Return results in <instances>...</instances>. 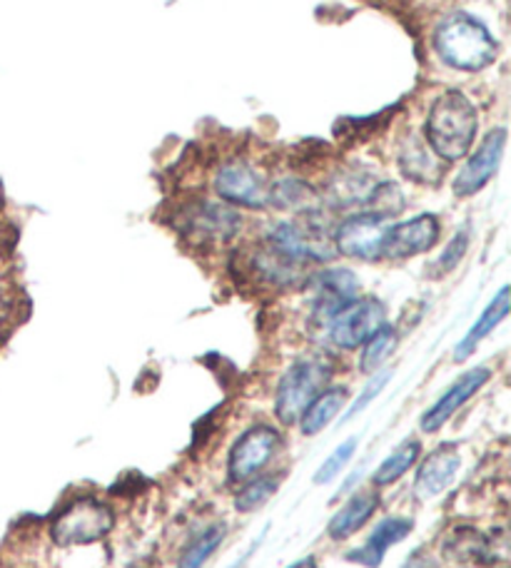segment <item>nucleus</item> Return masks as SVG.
I'll list each match as a JSON object with an SVG mask.
<instances>
[{
  "label": "nucleus",
  "instance_id": "f257e3e1",
  "mask_svg": "<svg viewBox=\"0 0 511 568\" xmlns=\"http://www.w3.org/2000/svg\"><path fill=\"white\" fill-rule=\"evenodd\" d=\"M477 138V108L464 93L459 90H447V93L434 100L432 110L427 118V145L432 148L434 155L442 162H454L467 158Z\"/></svg>",
  "mask_w": 511,
  "mask_h": 568
},
{
  "label": "nucleus",
  "instance_id": "f03ea898",
  "mask_svg": "<svg viewBox=\"0 0 511 568\" xmlns=\"http://www.w3.org/2000/svg\"><path fill=\"white\" fill-rule=\"evenodd\" d=\"M434 48L447 65L467 73L489 68L497 60V40L489 28L472 16H447L434 30Z\"/></svg>",
  "mask_w": 511,
  "mask_h": 568
},
{
  "label": "nucleus",
  "instance_id": "7ed1b4c3",
  "mask_svg": "<svg viewBox=\"0 0 511 568\" xmlns=\"http://www.w3.org/2000/svg\"><path fill=\"white\" fill-rule=\"evenodd\" d=\"M332 364L322 357H304L294 362L284 372V377L278 387V399H274V414L282 424L300 422L310 402L322 394L330 384Z\"/></svg>",
  "mask_w": 511,
  "mask_h": 568
},
{
  "label": "nucleus",
  "instance_id": "20e7f679",
  "mask_svg": "<svg viewBox=\"0 0 511 568\" xmlns=\"http://www.w3.org/2000/svg\"><path fill=\"white\" fill-rule=\"evenodd\" d=\"M112 524H116V516L106 504L93 499V496H83L56 516L50 524V536L58 546L93 544L110 534Z\"/></svg>",
  "mask_w": 511,
  "mask_h": 568
},
{
  "label": "nucleus",
  "instance_id": "39448f33",
  "mask_svg": "<svg viewBox=\"0 0 511 568\" xmlns=\"http://www.w3.org/2000/svg\"><path fill=\"white\" fill-rule=\"evenodd\" d=\"M384 320L387 310L380 300L357 297L330 320V342L337 349L362 347L377 329L384 327Z\"/></svg>",
  "mask_w": 511,
  "mask_h": 568
},
{
  "label": "nucleus",
  "instance_id": "423d86ee",
  "mask_svg": "<svg viewBox=\"0 0 511 568\" xmlns=\"http://www.w3.org/2000/svg\"><path fill=\"white\" fill-rule=\"evenodd\" d=\"M214 192L228 202V205L262 210L270 205V185L262 172L254 170L250 162L230 160L214 175Z\"/></svg>",
  "mask_w": 511,
  "mask_h": 568
},
{
  "label": "nucleus",
  "instance_id": "0eeeda50",
  "mask_svg": "<svg viewBox=\"0 0 511 568\" xmlns=\"http://www.w3.org/2000/svg\"><path fill=\"white\" fill-rule=\"evenodd\" d=\"M280 449V434L272 426H252L234 442L228 462L230 481L242 484L258 476Z\"/></svg>",
  "mask_w": 511,
  "mask_h": 568
},
{
  "label": "nucleus",
  "instance_id": "6e6552de",
  "mask_svg": "<svg viewBox=\"0 0 511 568\" xmlns=\"http://www.w3.org/2000/svg\"><path fill=\"white\" fill-rule=\"evenodd\" d=\"M242 220L230 205L198 200L182 210V232L198 242H228L238 235Z\"/></svg>",
  "mask_w": 511,
  "mask_h": 568
},
{
  "label": "nucleus",
  "instance_id": "1a4fd4ad",
  "mask_svg": "<svg viewBox=\"0 0 511 568\" xmlns=\"http://www.w3.org/2000/svg\"><path fill=\"white\" fill-rule=\"evenodd\" d=\"M387 235V220H380L362 212V215L347 217L340 227L334 230V250L344 257L374 262L382 257V242Z\"/></svg>",
  "mask_w": 511,
  "mask_h": 568
},
{
  "label": "nucleus",
  "instance_id": "9d476101",
  "mask_svg": "<svg viewBox=\"0 0 511 568\" xmlns=\"http://www.w3.org/2000/svg\"><path fill=\"white\" fill-rule=\"evenodd\" d=\"M504 148H507V130L497 128L489 133L482 145H479L472 158L464 162V168L459 170V175L454 178V195L457 197H472L482 190L489 180L497 175L499 165H502L504 158Z\"/></svg>",
  "mask_w": 511,
  "mask_h": 568
},
{
  "label": "nucleus",
  "instance_id": "9b49d317",
  "mask_svg": "<svg viewBox=\"0 0 511 568\" xmlns=\"http://www.w3.org/2000/svg\"><path fill=\"white\" fill-rule=\"evenodd\" d=\"M439 240V220L434 215H419L414 220L387 227L382 242V257L407 260L432 250Z\"/></svg>",
  "mask_w": 511,
  "mask_h": 568
},
{
  "label": "nucleus",
  "instance_id": "f8f14e48",
  "mask_svg": "<svg viewBox=\"0 0 511 568\" xmlns=\"http://www.w3.org/2000/svg\"><path fill=\"white\" fill-rule=\"evenodd\" d=\"M312 310L317 320L330 322L347 304L357 300L360 282L350 270H327L312 277Z\"/></svg>",
  "mask_w": 511,
  "mask_h": 568
},
{
  "label": "nucleus",
  "instance_id": "ddd939ff",
  "mask_svg": "<svg viewBox=\"0 0 511 568\" xmlns=\"http://www.w3.org/2000/svg\"><path fill=\"white\" fill-rule=\"evenodd\" d=\"M492 379V369L489 367H477V369H469L464 372L462 377H459L452 387H449L442 397H439L432 407H429L424 412L422 417V432L432 434L437 429H442V426L454 417V414L459 412V407L467 399H472L474 394L484 387V384Z\"/></svg>",
  "mask_w": 511,
  "mask_h": 568
},
{
  "label": "nucleus",
  "instance_id": "4468645a",
  "mask_svg": "<svg viewBox=\"0 0 511 568\" xmlns=\"http://www.w3.org/2000/svg\"><path fill=\"white\" fill-rule=\"evenodd\" d=\"M459 466H462V459H459V452L454 446H439L434 454L427 456L422 469H419L417 481H414V494L419 499H434V496L449 489V484L454 481Z\"/></svg>",
  "mask_w": 511,
  "mask_h": 568
},
{
  "label": "nucleus",
  "instance_id": "2eb2a0df",
  "mask_svg": "<svg viewBox=\"0 0 511 568\" xmlns=\"http://www.w3.org/2000/svg\"><path fill=\"white\" fill-rule=\"evenodd\" d=\"M412 521L409 519H400V516H392V519H384L382 524H377V529L372 531L370 539H367V546L357 549L352 554H347V559L354 564H362L367 568H377L382 564L387 549L392 544H400L402 539H407L412 534Z\"/></svg>",
  "mask_w": 511,
  "mask_h": 568
},
{
  "label": "nucleus",
  "instance_id": "dca6fc26",
  "mask_svg": "<svg viewBox=\"0 0 511 568\" xmlns=\"http://www.w3.org/2000/svg\"><path fill=\"white\" fill-rule=\"evenodd\" d=\"M270 205L307 217L322 212V197L310 182H304L300 178H284L270 185Z\"/></svg>",
  "mask_w": 511,
  "mask_h": 568
},
{
  "label": "nucleus",
  "instance_id": "f3484780",
  "mask_svg": "<svg viewBox=\"0 0 511 568\" xmlns=\"http://www.w3.org/2000/svg\"><path fill=\"white\" fill-rule=\"evenodd\" d=\"M400 168L409 180L422 182V185H437L442 178V160H439L432 148L427 145V140L409 135L404 138L400 148Z\"/></svg>",
  "mask_w": 511,
  "mask_h": 568
},
{
  "label": "nucleus",
  "instance_id": "a211bd4d",
  "mask_svg": "<svg viewBox=\"0 0 511 568\" xmlns=\"http://www.w3.org/2000/svg\"><path fill=\"white\" fill-rule=\"evenodd\" d=\"M377 509H380V496L374 491L354 494L352 499L332 516L330 526H327V534H330L334 541H342L347 536L360 531L362 526L372 519Z\"/></svg>",
  "mask_w": 511,
  "mask_h": 568
},
{
  "label": "nucleus",
  "instance_id": "6ab92c4d",
  "mask_svg": "<svg viewBox=\"0 0 511 568\" xmlns=\"http://www.w3.org/2000/svg\"><path fill=\"white\" fill-rule=\"evenodd\" d=\"M509 287H502L497 292V297L487 304V310L482 312V317H479L474 322V327L467 332V337L457 344V352H454V359L457 362H464L469 354H472L477 349V344L482 342L484 337H489L492 334V329H497L499 324H502L507 320L509 314Z\"/></svg>",
  "mask_w": 511,
  "mask_h": 568
},
{
  "label": "nucleus",
  "instance_id": "aec40b11",
  "mask_svg": "<svg viewBox=\"0 0 511 568\" xmlns=\"http://www.w3.org/2000/svg\"><path fill=\"white\" fill-rule=\"evenodd\" d=\"M374 185L377 182L370 178V172L342 170L340 175L330 180V187H327V202L334 207L364 205Z\"/></svg>",
  "mask_w": 511,
  "mask_h": 568
},
{
  "label": "nucleus",
  "instance_id": "412c9836",
  "mask_svg": "<svg viewBox=\"0 0 511 568\" xmlns=\"http://www.w3.org/2000/svg\"><path fill=\"white\" fill-rule=\"evenodd\" d=\"M344 402H347L344 387H327L322 394H317V397L310 402V407H307L300 417L302 434H307V436L320 434L324 426L330 424L337 414H340Z\"/></svg>",
  "mask_w": 511,
  "mask_h": 568
},
{
  "label": "nucleus",
  "instance_id": "4be33fe9",
  "mask_svg": "<svg viewBox=\"0 0 511 568\" xmlns=\"http://www.w3.org/2000/svg\"><path fill=\"white\" fill-rule=\"evenodd\" d=\"M252 265H254V270H258L260 277H264L272 284H280V287L298 282L302 277V270H304L302 262L282 255V252H278L270 245L262 247L260 252H254Z\"/></svg>",
  "mask_w": 511,
  "mask_h": 568
},
{
  "label": "nucleus",
  "instance_id": "5701e85b",
  "mask_svg": "<svg viewBox=\"0 0 511 568\" xmlns=\"http://www.w3.org/2000/svg\"><path fill=\"white\" fill-rule=\"evenodd\" d=\"M419 454H422V444L409 436V439H404L380 466H377V471L372 476L374 486H387L402 479V476L417 464Z\"/></svg>",
  "mask_w": 511,
  "mask_h": 568
},
{
  "label": "nucleus",
  "instance_id": "b1692460",
  "mask_svg": "<svg viewBox=\"0 0 511 568\" xmlns=\"http://www.w3.org/2000/svg\"><path fill=\"white\" fill-rule=\"evenodd\" d=\"M364 205L370 215L380 217V220H390V217L400 215L407 205V200H404V192L400 190V185H394V182H377Z\"/></svg>",
  "mask_w": 511,
  "mask_h": 568
},
{
  "label": "nucleus",
  "instance_id": "393cba45",
  "mask_svg": "<svg viewBox=\"0 0 511 568\" xmlns=\"http://www.w3.org/2000/svg\"><path fill=\"white\" fill-rule=\"evenodd\" d=\"M394 347H397V332H394V327H390V324H384V327L377 329L372 337L364 342V349L360 357L362 372L374 374L387 362V357L394 352Z\"/></svg>",
  "mask_w": 511,
  "mask_h": 568
},
{
  "label": "nucleus",
  "instance_id": "a878e982",
  "mask_svg": "<svg viewBox=\"0 0 511 568\" xmlns=\"http://www.w3.org/2000/svg\"><path fill=\"white\" fill-rule=\"evenodd\" d=\"M222 539H224V526L222 524L208 526V529H204L198 536V539L188 546V551L182 554L178 568H202V564L210 559V554L218 549Z\"/></svg>",
  "mask_w": 511,
  "mask_h": 568
},
{
  "label": "nucleus",
  "instance_id": "bb28decb",
  "mask_svg": "<svg viewBox=\"0 0 511 568\" xmlns=\"http://www.w3.org/2000/svg\"><path fill=\"white\" fill-rule=\"evenodd\" d=\"M278 486H280V476H262V479H252L238 494V499H234V506H238V511L260 509L262 504L270 501V496H274V491H278Z\"/></svg>",
  "mask_w": 511,
  "mask_h": 568
},
{
  "label": "nucleus",
  "instance_id": "cd10ccee",
  "mask_svg": "<svg viewBox=\"0 0 511 568\" xmlns=\"http://www.w3.org/2000/svg\"><path fill=\"white\" fill-rule=\"evenodd\" d=\"M357 444H360V436H352V439H347V442H342L340 446H337V449H334L330 456H327L320 469H317L312 481H314V484L332 481L334 476L340 474L347 464H350V459L354 456Z\"/></svg>",
  "mask_w": 511,
  "mask_h": 568
},
{
  "label": "nucleus",
  "instance_id": "c85d7f7f",
  "mask_svg": "<svg viewBox=\"0 0 511 568\" xmlns=\"http://www.w3.org/2000/svg\"><path fill=\"white\" fill-rule=\"evenodd\" d=\"M390 377H392V372H390V369H384V372H374V374H372V379H370V384H367V387L362 389L360 397L354 399V404L350 407V412L344 414L342 422H350L352 417H357V414H360V412H364L367 407H370V402H374L377 397H380L382 389L387 387V382H390Z\"/></svg>",
  "mask_w": 511,
  "mask_h": 568
},
{
  "label": "nucleus",
  "instance_id": "c756f323",
  "mask_svg": "<svg viewBox=\"0 0 511 568\" xmlns=\"http://www.w3.org/2000/svg\"><path fill=\"white\" fill-rule=\"evenodd\" d=\"M467 250H469V232L459 230L457 235L452 237V242L447 245V250L442 252V257L437 260L439 275H447V272H452L459 265V262H462V257L467 255Z\"/></svg>",
  "mask_w": 511,
  "mask_h": 568
},
{
  "label": "nucleus",
  "instance_id": "7c9ffc66",
  "mask_svg": "<svg viewBox=\"0 0 511 568\" xmlns=\"http://www.w3.org/2000/svg\"><path fill=\"white\" fill-rule=\"evenodd\" d=\"M404 568H439V564L427 551H417L414 556H409Z\"/></svg>",
  "mask_w": 511,
  "mask_h": 568
},
{
  "label": "nucleus",
  "instance_id": "2f4dec72",
  "mask_svg": "<svg viewBox=\"0 0 511 568\" xmlns=\"http://www.w3.org/2000/svg\"><path fill=\"white\" fill-rule=\"evenodd\" d=\"M290 568H314V559H302V561H298V564L290 566Z\"/></svg>",
  "mask_w": 511,
  "mask_h": 568
}]
</instances>
